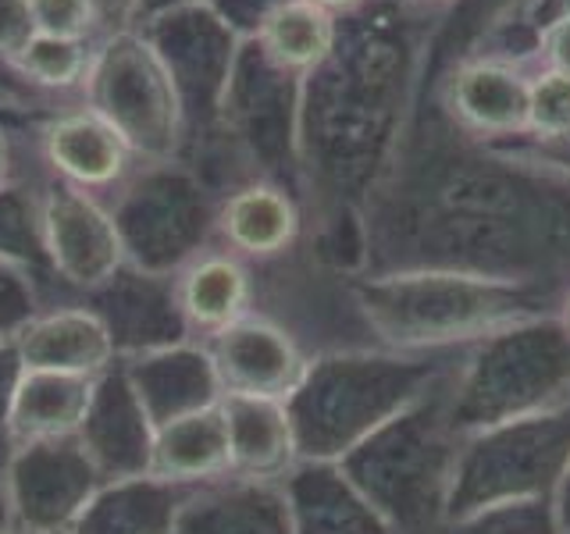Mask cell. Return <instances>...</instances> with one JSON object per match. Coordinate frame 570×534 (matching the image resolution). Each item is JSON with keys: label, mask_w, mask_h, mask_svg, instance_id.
Wrapping results in <instances>:
<instances>
[{"label": "cell", "mask_w": 570, "mask_h": 534, "mask_svg": "<svg viewBox=\"0 0 570 534\" xmlns=\"http://www.w3.org/2000/svg\"><path fill=\"white\" fill-rule=\"evenodd\" d=\"M563 293L460 271H396L356 285L374 346L396 353H453L528 317L557 314Z\"/></svg>", "instance_id": "1"}, {"label": "cell", "mask_w": 570, "mask_h": 534, "mask_svg": "<svg viewBox=\"0 0 570 534\" xmlns=\"http://www.w3.org/2000/svg\"><path fill=\"white\" fill-rule=\"evenodd\" d=\"M460 356L463 349L396 353L382 346L317 356L285 403L299 459L338 463L382 424L439 388L456 370Z\"/></svg>", "instance_id": "2"}, {"label": "cell", "mask_w": 570, "mask_h": 534, "mask_svg": "<svg viewBox=\"0 0 570 534\" xmlns=\"http://www.w3.org/2000/svg\"><path fill=\"white\" fill-rule=\"evenodd\" d=\"M450 378L338 459L396 534H442L445 527L460 449V432L445 399Z\"/></svg>", "instance_id": "3"}, {"label": "cell", "mask_w": 570, "mask_h": 534, "mask_svg": "<svg viewBox=\"0 0 570 534\" xmlns=\"http://www.w3.org/2000/svg\"><path fill=\"white\" fill-rule=\"evenodd\" d=\"M460 435L531 417L570 399V332L557 314L528 317L468 346L445 388Z\"/></svg>", "instance_id": "4"}, {"label": "cell", "mask_w": 570, "mask_h": 534, "mask_svg": "<svg viewBox=\"0 0 570 534\" xmlns=\"http://www.w3.org/2000/svg\"><path fill=\"white\" fill-rule=\"evenodd\" d=\"M570 463V399L460 435L445 521L499 503L552 498Z\"/></svg>", "instance_id": "5"}, {"label": "cell", "mask_w": 570, "mask_h": 534, "mask_svg": "<svg viewBox=\"0 0 570 534\" xmlns=\"http://www.w3.org/2000/svg\"><path fill=\"white\" fill-rule=\"evenodd\" d=\"M82 103L97 111L129 142L139 165L175 160L183 150L186 121L168 68L139 29L104 36L94 47Z\"/></svg>", "instance_id": "6"}, {"label": "cell", "mask_w": 570, "mask_h": 534, "mask_svg": "<svg viewBox=\"0 0 570 534\" xmlns=\"http://www.w3.org/2000/svg\"><path fill=\"white\" fill-rule=\"evenodd\" d=\"M171 165L175 160L147 165L121 182V200L111 214L129 257L186 264L200 254L193 246L204 239V231L214 228L218 210L207 214L200 200L204 189Z\"/></svg>", "instance_id": "7"}, {"label": "cell", "mask_w": 570, "mask_h": 534, "mask_svg": "<svg viewBox=\"0 0 570 534\" xmlns=\"http://www.w3.org/2000/svg\"><path fill=\"white\" fill-rule=\"evenodd\" d=\"M139 32L147 36V43L157 50L160 65L171 76L178 103H183V121H186L183 147H186L196 125H207L222 111L232 65H236L232 29L207 4H200L157 18V22L142 26Z\"/></svg>", "instance_id": "8"}, {"label": "cell", "mask_w": 570, "mask_h": 534, "mask_svg": "<svg viewBox=\"0 0 570 534\" xmlns=\"http://www.w3.org/2000/svg\"><path fill=\"white\" fill-rule=\"evenodd\" d=\"M40 243L53 271L79 289H100L115 281L129 257L115 214L94 192L61 178H50L40 192Z\"/></svg>", "instance_id": "9"}, {"label": "cell", "mask_w": 570, "mask_h": 534, "mask_svg": "<svg viewBox=\"0 0 570 534\" xmlns=\"http://www.w3.org/2000/svg\"><path fill=\"white\" fill-rule=\"evenodd\" d=\"M207 364L222 396H254L289 403L307 378V353L282 325L257 314L239 317L207 338Z\"/></svg>", "instance_id": "10"}, {"label": "cell", "mask_w": 570, "mask_h": 534, "mask_svg": "<svg viewBox=\"0 0 570 534\" xmlns=\"http://www.w3.org/2000/svg\"><path fill=\"white\" fill-rule=\"evenodd\" d=\"M36 150L50 178H61L94 196L121 186L139 165L129 142L115 132V125H107L86 103L43 121L36 129Z\"/></svg>", "instance_id": "11"}, {"label": "cell", "mask_w": 570, "mask_h": 534, "mask_svg": "<svg viewBox=\"0 0 570 534\" xmlns=\"http://www.w3.org/2000/svg\"><path fill=\"white\" fill-rule=\"evenodd\" d=\"M293 534H396L338 463L299 459L282 477Z\"/></svg>", "instance_id": "12"}, {"label": "cell", "mask_w": 570, "mask_h": 534, "mask_svg": "<svg viewBox=\"0 0 570 534\" xmlns=\"http://www.w3.org/2000/svg\"><path fill=\"white\" fill-rule=\"evenodd\" d=\"M249 303H254V275L249 264L228 249H200L171 281V307L178 320L204 343L246 317Z\"/></svg>", "instance_id": "13"}, {"label": "cell", "mask_w": 570, "mask_h": 534, "mask_svg": "<svg viewBox=\"0 0 570 534\" xmlns=\"http://www.w3.org/2000/svg\"><path fill=\"white\" fill-rule=\"evenodd\" d=\"M94 392L97 378H82V374L18 370L8 403V435L26 449L76 435L89 421Z\"/></svg>", "instance_id": "14"}, {"label": "cell", "mask_w": 570, "mask_h": 534, "mask_svg": "<svg viewBox=\"0 0 570 534\" xmlns=\"http://www.w3.org/2000/svg\"><path fill=\"white\" fill-rule=\"evenodd\" d=\"M18 367L22 370H50V374H97L111 364L115 338L104 317L82 307H65L29 320L14 338Z\"/></svg>", "instance_id": "15"}, {"label": "cell", "mask_w": 570, "mask_h": 534, "mask_svg": "<svg viewBox=\"0 0 570 534\" xmlns=\"http://www.w3.org/2000/svg\"><path fill=\"white\" fill-rule=\"evenodd\" d=\"M147 471L157 481H204V477H228V427L222 414V396L175 409V414L157 427L150 438Z\"/></svg>", "instance_id": "16"}, {"label": "cell", "mask_w": 570, "mask_h": 534, "mask_svg": "<svg viewBox=\"0 0 570 534\" xmlns=\"http://www.w3.org/2000/svg\"><path fill=\"white\" fill-rule=\"evenodd\" d=\"M222 249L243 260H275L289 254L299 236V210L275 182H246L232 189L214 218Z\"/></svg>", "instance_id": "17"}, {"label": "cell", "mask_w": 570, "mask_h": 534, "mask_svg": "<svg viewBox=\"0 0 570 534\" xmlns=\"http://www.w3.org/2000/svg\"><path fill=\"white\" fill-rule=\"evenodd\" d=\"M232 474L249 481H282L299 463L289 406L282 399L222 396Z\"/></svg>", "instance_id": "18"}, {"label": "cell", "mask_w": 570, "mask_h": 534, "mask_svg": "<svg viewBox=\"0 0 570 534\" xmlns=\"http://www.w3.org/2000/svg\"><path fill=\"white\" fill-rule=\"evenodd\" d=\"M257 47L285 76L321 68L335 50V18L314 0H282L264 14Z\"/></svg>", "instance_id": "19"}, {"label": "cell", "mask_w": 570, "mask_h": 534, "mask_svg": "<svg viewBox=\"0 0 570 534\" xmlns=\"http://www.w3.org/2000/svg\"><path fill=\"white\" fill-rule=\"evenodd\" d=\"M453 107L471 129L489 136L528 129V82L503 65H474L456 79Z\"/></svg>", "instance_id": "20"}, {"label": "cell", "mask_w": 570, "mask_h": 534, "mask_svg": "<svg viewBox=\"0 0 570 534\" xmlns=\"http://www.w3.org/2000/svg\"><path fill=\"white\" fill-rule=\"evenodd\" d=\"M94 47L86 40H61V36H43L36 32L29 47L18 53V68L26 76L61 97H79L82 100V82L89 76V61H94Z\"/></svg>", "instance_id": "21"}, {"label": "cell", "mask_w": 570, "mask_h": 534, "mask_svg": "<svg viewBox=\"0 0 570 534\" xmlns=\"http://www.w3.org/2000/svg\"><path fill=\"white\" fill-rule=\"evenodd\" d=\"M442 534H560L552 498H524V503H499L445 521Z\"/></svg>", "instance_id": "22"}, {"label": "cell", "mask_w": 570, "mask_h": 534, "mask_svg": "<svg viewBox=\"0 0 570 534\" xmlns=\"http://www.w3.org/2000/svg\"><path fill=\"white\" fill-rule=\"evenodd\" d=\"M528 129L546 139L570 136V76L552 68L528 82Z\"/></svg>", "instance_id": "23"}, {"label": "cell", "mask_w": 570, "mask_h": 534, "mask_svg": "<svg viewBox=\"0 0 570 534\" xmlns=\"http://www.w3.org/2000/svg\"><path fill=\"white\" fill-rule=\"evenodd\" d=\"M36 32L97 43V11L89 0H29Z\"/></svg>", "instance_id": "24"}, {"label": "cell", "mask_w": 570, "mask_h": 534, "mask_svg": "<svg viewBox=\"0 0 570 534\" xmlns=\"http://www.w3.org/2000/svg\"><path fill=\"white\" fill-rule=\"evenodd\" d=\"M36 36L29 0H0V58L14 61Z\"/></svg>", "instance_id": "25"}, {"label": "cell", "mask_w": 570, "mask_h": 534, "mask_svg": "<svg viewBox=\"0 0 570 534\" xmlns=\"http://www.w3.org/2000/svg\"><path fill=\"white\" fill-rule=\"evenodd\" d=\"M89 4H94V11H97V36L100 40L104 36L132 29V22H136V0H89Z\"/></svg>", "instance_id": "26"}, {"label": "cell", "mask_w": 570, "mask_h": 534, "mask_svg": "<svg viewBox=\"0 0 570 534\" xmlns=\"http://www.w3.org/2000/svg\"><path fill=\"white\" fill-rule=\"evenodd\" d=\"M546 53L557 71L570 76V14H563L560 22H552L546 32Z\"/></svg>", "instance_id": "27"}, {"label": "cell", "mask_w": 570, "mask_h": 534, "mask_svg": "<svg viewBox=\"0 0 570 534\" xmlns=\"http://www.w3.org/2000/svg\"><path fill=\"white\" fill-rule=\"evenodd\" d=\"M200 4H207V0H136L132 29H142V26H150V22H157V18H165V14L186 11V8H200Z\"/></svg>", "instance_id": "28"}, {"label": "cell", "mask_w": 570, "mask_h": 534, "mask_svg": "<svg viewBox=\"0 0 570 534\" xmlns=\"http://www.w3.org/2000/svg\"><path fill=\"white\" fill-rule=\"evenodd\" d=\"M552 510H557V524H560V534H570V463L560 477L557 492H552Z\"/></svg>", "instance_id": "29"}, {"label": "cell", "mask_w": 570, "mask_h": 534, "mask_svg": "<svg viewBox=\"0 0 570 534\" xmlns=\"http://www.w3.org/2000/svg\"><path fill=\"white\" fill-rule=\"evenodd\" d=\"M14 186V142H11V132L4 129V121H0V189Z\"/></svg>", "instance_id": "30"}, {"label": "cell", "mask_w": 570, "mask_h": 534, "mask_svg": "<svg viewBox=\"0 0 570 534\" xmlns=\"http://www.w3.org/2000/svg\"><path fill=\"white\" fill-rule=\"evenodd\" d=\"M317 8H325V11H346L353 4H361V0H314Z\"/></svg>", "instance_id": "31"}, {"label": "cell", "mask_w": 570, "mask_h": 534, "mask_svg": "<svg viewBox=\"0 0 570 534\" xmlns=\"http://www.w3.org/2000/svg\"><path fill=\"white\" fill-rule=\"evenodd\" d=\"M557 317L563 320V328L570 332V285L563 289V299H560V307H557Z\"/></svg>", "instance_id": "32"}]
</instances>
